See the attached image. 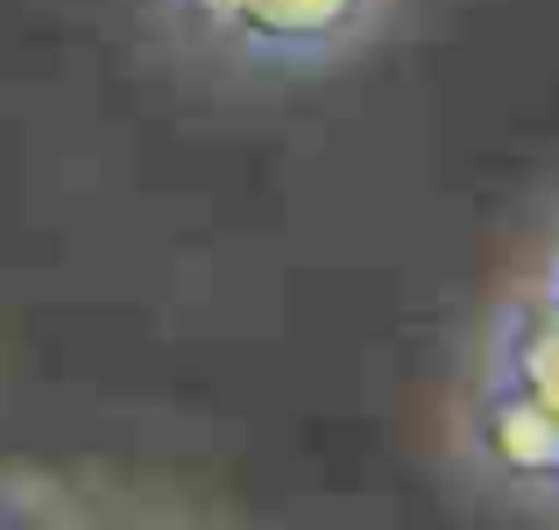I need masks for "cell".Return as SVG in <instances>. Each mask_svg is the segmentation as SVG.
<instances>
[{
  "label": "cell",
  "instance_id": "obj_4",
  "mask_svg": "<svg viewBox=\"0 0 559 530\" xmlns=\"http://www.w3.org/2000/svg\"><path fill=\"white\" fill-rule=\"evenodd\" d=\"M552 290H559V276H552Z\"/></svg>",
  "mask_w": 559,
  "mask_h": 530
},
{
  "label": "cell",
  "instance_id": "obj_3",
  "mask_svg": "<svg viewBox=\"0 0 559 530\" xmlns=\"http://www.w3.org/2000/svg\"><path fill=\"white\" fill-rule=\"evenodd\" d=\"M496 382H510V389H524L546 410H559V290L552 284L518 312L503 353H496Z\"/></svg>",
  "mask_w": 559,
  "mask_h": 530
},
{
  "label": "cell",
  "instance_id": "obj_2",
  "mask_svg": "<svg viewBox=\"0 0 559 530\" xmlns=\"http://www.w3.org/2000/svg\"><path fill=\"white\" fill-rule=\"evenodd\" d=\"M475 446L518 489H559V410H546L538 396L489 382L475 410Z\"/></svg>",
  "mask_w": 559,
  "mask_h": 530
},
{
  "label": "cell",
  "instance_id": "obj_1",
  "mask_svg": "<svg viewBox=\"0 0 559 530\" xmlns=\"http://www.w3.org/2000/svg\"><path fill=\"white\" fill-rule=\"evenodd\" d=\"M382 0H178V14L213 50L270 71H305L369 36Z\"/></svg>",
  "mask_w": 559,
  "mask_h": 530
}]
</instances>
